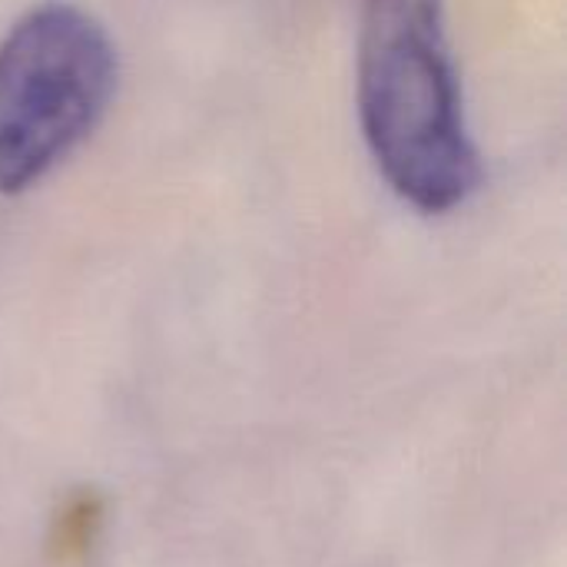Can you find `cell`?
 <instances>
[{
    "instance_id": "cell-1",
    "label": "cell",
    "mask_w": 567,
    "mask_h": 567,
    "mask_svg": "<svg viewBox=\"0 0 567 567\" xmlns=\"http://www.w3.org/2000/svg\"><path fill=\"white\" fill-rule=\"evenodd\" d=\"M359 120L399 199L442 216L482 183L449 43L445 0H362Z\"/></svg>"
},
{
    "instance_id": "cell-2",
    "label": "cell",
    "mask_w": 567,
    "mask_h": 567,
    "mask_svg": "<svg viewBox=\"0 0 567 567\" xmlns=\"http://www.w3.org/2000/svg\"><path fill=\"white\" fill-rule=\"evenodd\" d=\"M113 90L106 27L63 0L30 7L0 40V193L47 179L100 126Z\"/></svg>"
}]
</instances>
